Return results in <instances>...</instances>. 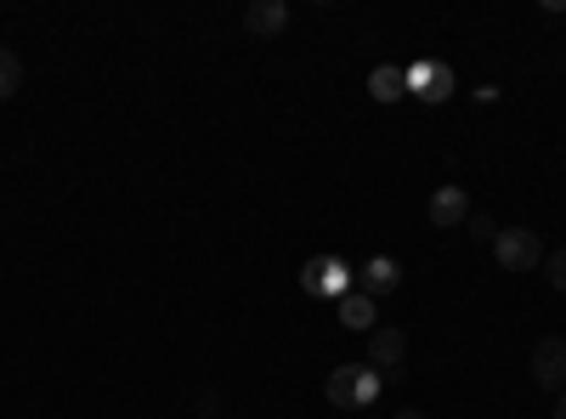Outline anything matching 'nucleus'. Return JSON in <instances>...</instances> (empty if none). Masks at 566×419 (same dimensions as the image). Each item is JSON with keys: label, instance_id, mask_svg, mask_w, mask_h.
<instances>
[{"label": "nucleus", "instance_id": "obj_1", "mask_svg": "<svg viewBox=\"0 0 566 419\" xmlns=\"http://www.w3.org/2000/svg\"><path fill=\"white\" fill-rule=\"evenodd\" d=\"M380 391H386V380L374 375L368 363H340L335 375H328V402H335V408H346V413H357V408H374V402H380Z\"/></svg>", "mask_w": 566, "mask_h": 419}, {"label": "nucleus", "instance_id": "obj_2", "mask_svg": "<svg viewBox=\"0 0 566 419\" xmlns=\"http://www.w3.org/2000/svg\"><path fill=\"white\" fill-rule=\"evenodd\" d=\"M301 290L317 295V301H340V295L352 290V266H346L340 255H312V261L301 266Z\"/></svg>", "mask_w": 566, "mask_h": 419}, {"label": "nucleus", "instance_id": "obj_3", "mask_svg": "<svg viewBox=\"0 0 566 419\" xmlns=\"http://www.w3.org/2000/svg\"><path fill=\"white\" fill-rule=\"evenodd\" d=\"M493 255H499V266H510V272H533V266L544 261V239H538L533 227H499Z\"/></svg>", "mask_w": 566, "mask_h": 419}, {"label": "nucleus", "instance_id": "obj_4", "mask_svg": "<svg viewBox=\"0 0 566 419\" xmlns=\"http://www.w3.org/2000/svg\"><path fill=\"white\" fill-rule=\"evenodd\" d=\"M453 91H459V80H453L448 63H437V57L408 63V97H419V103H448Z\"/></svg>", "mask_w": 566, "mask_h": 419}, {"label": "nucleus", "instance_id": "obj_5", "mask_svg": "<svg viewBox=\"0 0 566 419\" xmlns=\"http://www.w3.org/2000/svg\"><path fill=\"white\" fill-rule=\"evenodd\" d=\"M402 357H408V335L402 329H374L368 335V368L380 380H402Z\"/></svg>", "mask_w": 566, "mask_h": 419}, {"label": "nucleus", "instance_id": "obj_6", "mask_svg": "<svg viewBox=\"0 0 566 419\" xmlns=\"http://www.w3.org/2000/svg\"><path fill=\"white\" fill-rule=\"evenodd\" d=\"M533 380H538L544 391H555V386L566 380V341H560V335H544V341L533 346Z\"/></svg>", "mask_w": 566, "mask_h": 419}, {"label": "nucleus", "instance_id": "obj_7", "mask_svg": "<svg viewBox=\"0 0 566 419\" xmlns=\"http://www.w3.org/2000/svg\"><path fill=\"white\" fill-rule=\"evenodd\" d=\"M244 29H250L255 40H272V34L290 29V7H283V0H255V7L244 12Z\"/></svg>", "mask_w": 566, "mask_h": 419}, {"label": "nucleus", "instance_id": "obj_8", "mask_svg": "<svg viewBox=\"0 0 566 419\" xmlns=\"http://www.w3.org/2000/svg\"><path fill=\"white\" fill-rule=\"evenodd\" d=\"M357 284H363V295H391V290L402 284V266H397L391 255H374V261L357 272Z\"/></svg>", "mask_w": 566, "mask_h": 419}, {"label": "nucleus", "instance_id": "obj_9", "mask_svg": "<svg viewBox=\"0 0 566 419\" xmlns=\"http://www.w3.org/2000/svg\"><path fill=\"white\" fill-rule=\"evenodd\" d=\"M464 221H470L464 188H437L431 193V227H464Z\"/></svg>", "mask_w": 566, "mask_h": 419}, {"label": "nucleus", "instance_id": "obj_10", "mask_svg": "<svg viewBox=\"0 0 566 419\" xmlns=\"http://www.w3.org/2000/svg\"><path fill=\"white\" fill-rule=\"evenodd\" d=\"M340 323H346V329H357V335H374V329H380V323H374V295L346 290L340 295Z\"/></svg>", "mask_w": 566, "mask_h": 419}, {"label": "nucleus", "instance_id": "obj_11", "mask_svg": "<svg viewBox=\"0 0 566 419\" xmlns=\"http://www.w3.org/2000/svg\"><path fill=\"white\" fill-rule=\"evenodd\" d=\"M368 91H374V103H397V97H408V69L380 63V69L368 74Z\"/></svg>", "mask_w": 566, "mask_h": 419}, {"label": "nucleus", "instance_id": "obj_12", "mask_svg": "<svg viewBox=\"0 0 566 419\" xmlns=\"http://www.w3.org/2000/svg\"><path fill=\"white\" fill-rule=\"evenodd\" d=\"M18 85H23V63H18L12 45H0V103L18 97Z\"/></svg>", "mask_w": 566, "mask_h": 419}, {"label": "nucleus", "instance_id": "obj_13", "mask_svg": "<svg viewBox=\"0 0 566 419\" xmlns=\"http://www.w3.org/2000/svg\"><path fill=\"white\" fill-rule=\"evenodd\" d=\"M464 232H470V239H482V244H493V239H499V227H493L488 216H470V227H464Z\"/></svg>", "mask_w": 566, "mask_h": 419}, {"label": "nucleus", "instance_id": "obj_14", "mask_svg": "<svg viewBox=\"0 0 566 419\" xmlns=\"http://www.w3.org/2000/svg\"><path fill=\"white\" fill-rule=\"evenodd\" d=\"M549 284L566 295V250H555V255H549Z\"/></svg>", "mask_w": 566, "mask_h": 419}, {"label": "nucleus", "instance_id": "obj_15", "mask_svg": "<svg viewBox=\"0 0 566 419\" xmlns=\"http://www.w3.org/2000/svg\"><path fill=\"white\" fill-rule=\"evenodd\" d=\"M397 419H424V413H419V408H402V413H397Z\"/></svg>", "mask_w": 566, "mask_h": 419}, {"label": "nucleus", "instance_id": "obj_16", "mask_svg": "<svg viewBox=\"0 0 566 419\" xmlns=\"http://www.w3.org/2000/svg\"><path fill=\"white\" fill-rule=\"evenodd\" d=\"M555 419H566V397H560V402H555Z\"/></svg>", "mask_w": 566, "mask_h": 419}]
</instances>
